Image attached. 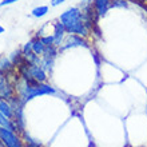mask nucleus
<instances>
[{
  "instance_id": "nucleus-1",
  "label": "nucleus",
  "mask_w": 147,
  "mask_h": 147,
  "mask_svg": "<svg viewBox=\"0 0 147 147\" xmlns=\"http://www.w3.org/2000/svg\"><path fill=\"white\" fill-rule=\"evenodd\" d=\"M59 22L63 24V27L66 28V31L68 34L87 38L91 32L88 24L86 22L84 15H83V12L79 7H71L66 9L59 16Z\"/></svg>"
},
{
  "instance_id": "nucleus-2",
  "label": "nucleus",
  "mask_w": 147,
  "mask_h": 147,
  "mask_svg": "<svg viewBox=\"0 0 147 147\" xmlns=\"http://www.w3.org/2000/svg\"><path fill=\"white\" fill-rule=\"evenodd\" d=\"M0 142L5 147H24V143L15 131L0 127Z\"/></svg>"
},
{
  "instance_id": "nucleus-3",
  "label": "nucleus",
  "mask_w": 147,
  "mask_h": 147,
  "mask_svg": "<svg viewBox=\"0 0 147 147\" xmlns=\"http://www.w3.org/2000/svg\"><path fill=\"white\" fill-rule=\"evenodd\" d=\"M15 87L9 83L7 78V74H4L0 71V98L11 100L15 96Z\"/></svg>"
},
{
  "instance_id": "nucleus-4",
  "label": "nucleus",
  "mask_w": 147,
  "mask_h": 147,
  "mask_svg": "<svg viewBox=\"0 0 147 147\" xmlns=\"http://www.w3.org/2000/svg\"><path fill=\"white\" fill-rule=\"evenodd\" d=\"M80 46H87V42L84 40V38H82L79 35H74V34H70L67 35L64 42L60 47H59V51H64L68 50V48H74V47H80Z\"/></svg>"
},
{
  "instance_id": "nucleus-5",
  "label": "nucleus",
  "mask_w": 147,
  "mask_h": 147,
  "mask_svg": "<svg viewBox=\"0 0 147 147\" xmlns=\"http://www.w3.org/2000/svg\"><path fill=\"white\" fill-rule=\"evenodd\" d=\"M67 34L68 32L66 31V28L63 27V24L60 22H56L54 23V31H52V35H54V40H55V46L60 47L66 39Z\"/></svg>"
},
{
  "instance_id": "nucleus-6",
  "label": "nucleus",
  "mask_w": 147,
  "mask_h": 147,
  "mask_svg": "<svg viewBox=\"0 0 147 147\" xmlns=\"http://www.w3.org/2000/svg\"><path fill=\"white\" fill-rule=\"evenodd\" d=\"M94 1V7H95V11H96L98 16H105L110 9V5H111L112 0H92Z\"/></svg>"
},
{
  "instance_id": "nucleus-7",
  "label": "nucleus",
  "mask_w": 147,
  "mask_h": 147,
  "mask_svg": "<svg viewBox=\"0 0 147 147\" xmlns=\"http://www.w3.org/2000/svg\"><path fill=\"white\" fill-rule=\"evenodd\" d=\"M0 114H3V115L8 116L11 119L15 118V109H13V106L11 105L9 100L3 99V98H0Z\"/></svg>"
},
{
  "instance_id": "nucleus-8",
  "label": "nucleus",
  "mask_w": 147,
  "mask_h": 147,
  "mask_svg": "<svg viewBox=\"0 0 147 147\" xmlns=\"http://www.w3.org/2000/svg\"><path fill=\"white\" fill-rule=\"evenodd\" d=\"M0 127L7 128V130H11V131H18V126H16L15 120L8 118V116L0 114Z\"/></svg>"
},
{
  "instance_id": "nucleus-9",
  "label": "nucleus",
  "mask_w": 147,
  "mask_h": 147,
  "mask_svg": "<svg viewBox=\"0 0 147 147\" xmlns=\"http://www.w3.org/2000/svg\"><path fill=\"white\" fill-rule=\"evenodd\" d=\"M44 50H46V44L42 42V39L39 38V36L32 39V52H35L36 55H40V56H42Z\"/></svg>"
},
{
  "instance_id": "nucleus-10",
  "label": "nucleus",
  "mask_w": 147,
  "mask_h": 147,
  "mask_svg": "<svg viewBox=\"0 0 147 147\" xmlns=\"http://www.w3.org/2000/svg\"><path fill=\"white\" fill-rule=\"evenodd\" d=\"M15 68V64L12 63L9 58H1L0 59V71L4 74H9Z\"/></svg>"
},
{
  "instance_id": "nucleus-11",
  "label": "nucleus",
  "mask_w": 147,
  "mask_h": 147,
  "mask_svg": "<svg viewBox=\"0 0 147 147\" xmlns=\"http://www.w3.org/2000/svg\"><path fill=\"white\" fill-rule=\"evenodd\" d=\"M50 12V7L48 5H38L31 11V15L36 19H40V18H44Z\"/></svg>"
},
{
  "instance_id": "nucleus-12",
  "label": "nucleus",
  "mask_w": 147,
  "mask_h": 147,
  "mask_svg": "<svg viewBox=\"0 0 147 147\" xmlns=\"http://www.w3.org/2000/svg\"><path fill=\"white\" fill-rule=\"evenodd\" d=\"M39 38L42 39V42L46 44V46H55V40H54V35L51 34V35H38Z\"/></svg>"
},
{
  "instance_id": "nucleus-13",
  "label": "nucleus",
  "mask_w": 147,
  "mask_h": 147,
  "mask_svg": "<svg viewBox=\"0 0 147 147\" xmlns=\"http://www.w3.org/2000/svg\"><path fill=\"white\" fill-rule=\"evenodd\" d=\"M116 7H127V1L126 0H112L110 8H116Z\"/></svg>"
},
{
  "instance_id": "nucleus-14",
  "label": "nucleus",
  "mask_w": 147,
  "mask_h": 147,
  "mask_svg": "<svg viewBox=\"0 0 147 147\" xmlns=\"http://www.w3.org/2000/svg\"><path fill=\"white\" fill-rule=\"evenodd\" d=\"M22 52H23V55H27V54H30V52H32V39L23 46V48H22Z\"/></svg>"
},
{
  "instance_id": "nucleus-15",
  "label": "nucleus",
  "mask_w": 147,
  "mask_h": 147,
  "mask_svg": "<svg viewBox=\"0 0 147 147\" xmlns=\"http://www.w3.org/2000/svg\"><path fill=\"white\" fill-rule=\"evenodd\" d=\"M16 1H20V0H1V1H0V7H7V5L15 4Z\"/></svg>"
},
{
  "instance_id": "nucleus-16",
  "label": "nucleus",
  "mask_w": 147,
  "mask_h": 147,
  "mask_svg": "<svg viewBox=\"0 0 147 147\" xmlns=\"http://www.w3.org/2000/svg\"><path fill=\"white\" fill-rule=\"evenodd\" d=\"M64 1H66V0H51V1H50V5H51V7H58V5L63 4Z\"/></svg>"
},
{
  "instance_id": "nucleus-17",
  "label": "nucleus",
  "mask_w": 147,
  "mask_h": 147,
  "mask_svg": "<svg viewBox=\"0 0 147 147\" xmlns=\"http://www.w3.org/2000/svg\"><path fill=\"white\" fill-rule=\"evenodd\" d=\"M4 31H5V30H4V27L0 24V35H1V34H4Z\"/></svg>"
}]
</instances>
